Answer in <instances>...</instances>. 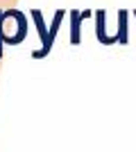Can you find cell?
<instances>
[{"mask_svg": "<svg viewBox=\"0 0 136 152\" xmlns=\"http://www.w3.org/2000/svg\"><path fill=\"white\" fill-rule=\"evenodd\" d=\"M132 16H134V18H136V9H134V12H132Z\"/></svg>", "mask_w": 136, "mask_h": 152, "instance_id": "cell-5", "label": "cell"}, {"mask_svg": "<svg viewBox=\"0 0 136 152\" xmlns=\"http://www.w3.org/2000/svg\"><path fill=\"white\" fill-rule=\"evenodd\" d=\"M93 18H95V39H97V41H100L102 45L118 43L116 37H109V34H107V27H104V23H107V14H104V9H95V12H93Z\"/></svg>", "mask_w": 136, "mask_h": 152, "instance_id": "cell-3", "label": "cell"}, {"mask_svg": "<svg viewBox=\"0 0 136 152\" xmlns=\"http://www.w3.org/2000/svg\"><path fill=\"white\" fill-rule=\"evenodd\" d=\"M127 20H129V12H127V9H118V32H116V41H118L120 45H127V43H129Z\"/></svg>", "mask_w": 136, "mask_h": 152, "instance_id": "cell-4", "label": "cell"}, {"mask_svg": "<svg viewBox=\"0 0 136 152\" xmlns=\"http://www.w3.org/2000/svg\"><path fill=\"white\" fill-rule=\"evenodd\" d=\"M89 16H93L91 9H86V12L71 9V12H68V20H71V45L82 43V23H84V18H89Z\"/></svg>", "mask_w": 136, "mask_h": 152, "instance_id": "cell-2", "label": "cell"}, {"mask_svg": "<svg viewBox=\"0 0 136 152\" xmlns=\"http://www.w3.org/2000/svg\"><path fill=\"white\" fill-rule=\"evenodd\" d=\"M30 16H32L34 25H36V32H39V39H41V48H36L34 52H30V57H32V59H43V57H48V55L52 52V45H55L50 41V27L45 25L41 9H32Z\"/></svg>", "mask_w": 136, "mask_h": 152, "instance_id": "cell-1", "label": "cell"}]
</instances>
